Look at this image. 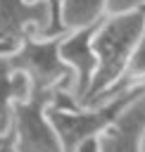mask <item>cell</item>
I'll return each mask as SVG.
<instances>
[{"instance_id":"11","label":"cell","mask_w":145,"mask_h":152,"mask_svg":"<svg viewBox=\"0 0 145 152\" xmlns=\"http://www.w3.org/2000/svg\"><path fill=\"white\" fill-rule=\"evenodd\" d=\"M48 5H50V17H52V24H50V31H48V36H57V33H62V31H59V21H57L59 0H48Z\"/></svg>"},{"instance_id":"16","label":"cell","mask_w":145,"mask_h":152,"mask_svg":"<svg viewBox=\"0 0 145 152\" xmlns=\"http://www.w3.org/2000/svg\"><path fill=\"white\" fill-rule=\"evenodd\" d=\"M143 36H145V24H143Z\"/></svg>"},{"instance_id":"8","label":"cell","mask_w":145,"mask_h":152,"mask_svg":"<svg viewBox=\"0 0 145 152\" xmlns=\"http://www.w3.org/2000/svg\"><path fill=\"white\" fill-rule=\"evenodd\" d=\"M105 17V0H59V31H74L97 24Z\"/></svg>"},{"instance_id":"6","label":"cell","mask_w":145,"mask_h":152,"mask_svg":"<svg viewBox=\"0 0 145 152\" xmlns=\"http://www.w3.org/2000/svg\"><path fill=\"white\" fill-rule=\"evenodd\" d=\"M95 26L97 24L74 28V31H64L62 40H59V57L64 59V64L74 74V100L78 104H83V97L90 88L93 74H95V66H97V57H95V50H93Z\"/></svg>"},{"instance_id":"14","label":"cell","mask_w":145,"mask_h":152,"mask_svg":"<svg viewBox=\"0 0 145 152\" xmlns=\"http://www.w3.org/2000/svg\"><path fill=\"white\" fill-rule=\"evenodd\" d=\"M17 45H12V43H5V40H0V55H7V52H12Z\"/></svg>"},{"instance_id":"7","label":"cell","mask_w":145,"mask_h":152,"mask_svg":"<svg viewBox=\"0 0 145 152\" xmlns=\"http://www.w3.org/2000/svg\"><path fill=\"white\" fill-rule=\"evenodd\" d=\"M31 83L24 71L12 69L7 57L0 55V131H10L12 124V107L17 100L29 97Z\"/></svg>"},{"instance_id":"13","label":"cell","mask_w":145,"mask_h":152,"mask_svg":"<svg viewBox=\"0 0 145 152\" xmlns=\"http://www.w3.org/2000/svg\"><path fill=\"white\" fill-rule=\"evenodd\" d=\"M74 152H100L97 150V138H86L83 142H78L74 147Z\"/></svg>"},{"instance_id":"9","label":"cell","mask_w":145,"mask_h":152,"mask_svg":"<svg viewBox=\"0 0 145 152\" xmlns=\"http://www.w3.org/2000/svg\"><path fill=\"white\" fill-rule=\"evenodd\" d=\"M138 83H145V36H140V40L135 43L133 52L128 55V62L116 81V86L112 88V95L124 90V88H131V86H138Z\"/></svg>"},{"instance_id":"15","label":"cell","mask_w":145,"mask_h":152,"mask_svg":"<svg viewBox=\"0 0 145 152\" xmlns=\"http://www.w3.org/2000/svg\"><path fill=\"white\" fill-rule=\"evenodd\" d=\"M140 152H145V135H143V142H140Z\"/></svg>"},{"instance_id":"2","label":"cell","mask_w":145,"mask_h":152,"mask_svg":"<svg viewBox=\"0 0 145 152\" xmlns=\"http://www.w3.org/2000/svg\"><path fill=\"white\" fill-rule=\"evenodd\" d=\"M59 40L62 33L57 36H29L24 38L12 52H7V62L12 69H19L26 74L31 90H55L62 88V83L74 74L59 57Z\"/></svg>"},{"instance_id":"3","label":"cell","mask_w":145,"mask_h":152,"mask_svg":"<svg viewBox=\"0 0 145 152\" xmlns=\"http://www.w3.org/2000/svg\"><path fill=\"white\" fill-rule=\"evenodd\" d=\"M50 100L52 90L33 88L29 97L14 102L10 124L14 135V152H62L59 138L45 112Z\"/></svg>"},{"instance_id":"4","label":"cell","mask_w":145,"mask_h":152,"mask_svg":"<svg viewBox=\"0 0 145 152\" xmlns=\"http://www.w3.org/2000/svg\"><path fill=\"white\" fill-rule=\"evenodd\" d=\"M52 24L48 0H0V40L19 45L29 36H48Z\"/></svg>"},{"instance_id":"12","label":"cell","mask_w":145,"mask_h":152,"mask_svg":"<svg viewBox=\"0 0 145 152\" xmlns=\"http://www.w3.org/2000/svg\"><path fill=\"white\" fill-rule=\"evenodd\" d=\"M0 152H14V135H12V131H0Z\"/></svg>"},{"instance_id":"10","label":"cell","mask_w":145,"mask_h":152,"mask_svg":"<svg viewBox=\"0 0 145 152\" xmlns=\"http://www.w3.org/2000/svg\"><path fill=\"white\" fill-rule=\"evenodd\" d=\"M143 7H145V0H105V14H124Z\"/></svg>"},{"instance_id":"5","label":"cell","mask_w":145,"mask_h":152,"mask_svg":"<svg viewBox=\"0 0 145 152\" xmlns=\"http://www.w3.org/2000/svg\"><path fill=\"white\" fill-rule=\"evenodd\" d=\"M145 135V90L138 93L97 135L100 152H140Z\"/></svg>"},{"instance_id":"1","label":"cell","mask_w":145,"mask_h":152,"mask_svg":"<svg viewBox=\"0 0 145 152\" xmlns=\"http://www.w3.org/2000/svg\"><path fill=\"white\" fill-rule=\"evenodd\" d=\"M145 24V7L135 12L124 14H105L95 31H93V50L97 57V66L90 81V88L83 97V104H95L100 97L112 95V88L116 86L128 55L133 52L135 43L143 36Z\"/></svg>"}]
</instances>
